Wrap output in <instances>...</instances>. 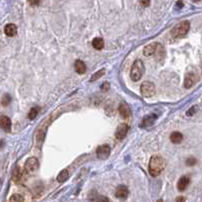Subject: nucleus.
I'll list each match as a JSON object with an SVG mask.
<instances>
[{
    "label": "nucleus",
    "instance_id": "9",
    "mask_svg": "<svg viewBox=\"0 0 202 202\" xmlns=\"http://www.w3.org/2000/svg\"><path fill=\"white\" fill-rule=\"evenodd\" d=\"M0 125H1L2 130L6 132H10L11 130V120L7 116L2 115L0 117Z\"/></svg>",
    "mask_w": 202,
    "mask_h": 202
},
{
    "label": "nucleus",
    "instance_id": "8",
    "mask_svg": "<svg viewBox=\"0 0 202 202\" xmlns=\"http://www.w3.org/2000/svg\"><path fill=\"white\" fill-rule=\"evenodd\" d=\"M118 112H119L120 116L124 118V119H127V118H130V115H131V111L130 109V107L126 103H120L119 104V107H118Z\"/></svg>",
    "mask_w": 202,
    "mask_h": 202
},
{
    "label": "nucleus",
    "instance_id": "26",
    "mask_svg": "<svg viewBox=\"0 0 202 202\" xmlns=\"http://www.w3.org/2000/svg\"><path fill=\"white\" fill-rule=\"evenodd\" d=\"M141 1V4L142 6H145V7H148L151 4V0H140Z\"/></svg>",
    "mask_w": 202,
    "mask_h": 202
},
{
    "label": "nucleus",
    "instance_id": "21",
    "mask_svg": "<svg viewBox=\"0 0 202 202\" xmlns=\"http://www.w3.org/2000/svg\"><path fill=\"white\" fill-rule=\"evenodd\" d=\"M105 73V69H101V70H99V71H97L96 73H94L93 74V76L91 77V79H90V82H94V81H96L97 79H99L101 76H103V74Z\"/></svg>",
    "mask_w": 202,
    "mask_h": 202
},
{
    "label": "nucleus",
    "instance_id": "4",
    "mask_svg": "<svg viewBox=\"0 0 202 202\" xmlns=\"http://www.w3.org/2000/svg\"><path fill=\"white\" fill-rule=\"evenodd\" d=\"M141 93L144 97H152L156 93V86L154 83L150 81L142 82L141 85Z\"/></svg>",
    "mask_w": 202,
    "mask_h": 202
},
{
    "label": "nucleus",
    "instance_id": "10",
    "mask_svg": "<svg viewBox=\"0 0 202 202\" xmlns=\"http://www.w3.org/2000/svg\"><path fill=\"white\" fill-rule=\"evenodd\" d=\"M190 183V178L187 176H182L181 178L179 179L178 181V184H177V188H178V190L181 191V192H183L184 190H186V188L188 187Z\"/></svg>",
    "mask_w": 202,
    "mask_h": 202
},
{
    "label": "nucleus",
    "instance_id": "29",
    "mask_svg": "<svg viewBox=\"0 0 202 202\" xmlns=\"http://www.w3.org/2000/svg\"><path fill=\"white\" fill-rule=\"evenodd\" d=\"M194 111H195V107H194V106H192V107H191V108H190L189 110L187 111L186 114H187L188 116H191V115H192V113L194 112Z\"/></svg>",
    "mask_w": 202,
    "mask_h": 202
},
{
    "label": "nucleus",
    "instance_id": "27",
    "mask_svg": "<svg viewBox=\"0 0 202 202\" xmlns=\"http://www.w3.org/2000/svg\"><path fill=\"white\" fill-rule=\"evenodd\" d=\"M29 1V3L30 5H33V6H37V5H39L40 4V2H41V0H27Z\"/></svg>",
    "mask_w": 202,
    "mask_h": 202
},
{
    "label": "nucleus",
    "instance_id": "11",
    "mask_svg": "<svg viewBox=\"0 0 202 202\" xmlns=\"http://www.w3.org/2000/svg\"><path fill=\"white\" fill-rule=\"evenodd\" d=\"M158 46H159L158 43H152L148 45V46H146L144 49V55L147 56V57H150V56H153L154 54H156Z\"/></svg>",
    "mask_w": 202,
    "mask_h": 202
},
{
    "label": "nucleus",
    "instance_id": "28",
    "mask_svg": "<svg viewBox=\"0 0 202 202\" xmlns=\"http://www.w3.org/2000/svg\"><path fill=\"white\" fill-rule=\"evenodd\" d=\"M109 87H110L109 83H108V82H105V83H103V84L101 85V89H102V90H105V91H107V90H109Z\"/></svg>",
    "mask_w": 202,
    "mask_h": 202
},
{
    "label": "nucleus",
    "instance_id": "3",
    "mask_svg": "<svg viewBox=\"0 0 202 202\" xmlns=\"http://www.w3.org/2000/svg\"><path fill=\"white\" fill-rule=\"evenodd\" d=\"M145 73V65L142 60L138 59L134 62V64L131 66V71H130V78L132 81L137 82L144 75Z\"/></svg>",
    "mask_w": 202,
    "mask_h": 202
},
{
    "label": "nucleus",
    "instance_id": "22",
    "mask_svg": "<svg viewBox=\"0 0 202 202\" xmlns=\"http://www.w3.org/2000/svg\"><path fill=\"white\" fill-rule=\"evenodd\" d=\"M37 113H39V108H37V107H33V108H31L30 111L29 112V118L30 120L34 119V118L37 117Z\"/></svg>",
    "mask_w": 202,
    "mask_h": 202
},
{
    "label": "nucleus",
    "instance_id": "19",
    "mask_svg": "<svg viewBox=\"0 0 202 202\" xmlns=\"http://www.w3.org/2000/svg\"><path fill=\"white\" fill-rule=\"evenodd\" d=\"M92 46L94 49H96V50H102L104 47L103 39H101V37H95V39L92 41Z\"/></svg>",
    "mask_w": 202,
    "mask_h": 202
},
{
    "label": "nucleus",
    "instance_id": "25",
    "mask_svg": "<svg viewBox=\"0 0 202 202\" xmlns=\"http://www.w3.org/2000/svg\"><path fill=\"white\" fill-rule=\"evenodd\" d=\"M197 163V160L194 158H188L186 160V165L187 166H194Z\"/></svg>",
    "mask_w": 202,
    "mask_h": 202
},
{
    "label": "nucleus",
    "instance_id": "14",
    "mask_svg": "<svg viewBox=\"0 0 202 202\" xmlns=\"http://www.w3.org/2000/svg\"><path fill=\"white\" fill-rule=\"evenodd\" d=\"M74 67H75V71L77 72L78 74H84V73L86 72V69H87L85 63L83 61H81V60L76 61Z\"/></svg>",
    "mask_w": 202,
    "mask_h": 202
},
{
    "label": "nucleus",
    "instance_id": "16",
    "mask_svg": "<svg viewBox=\"0 0 202 202\" xmlns=\"http://www.w3.org/2000/svg\"><path fill=\"white\" fill-rule=\"evenodd\" d=\"M22 179V172L20 171L19 167H15L14 170L12 172V180L14 183H20V181Z\"/></svg>",
    "mask_w": 202,
    "mask_h": 202
},
{
    "label": "nucleus",
    "instance_id": "15",
    "mask_svg": "<svg viewBox=\"0 0 202 202\" xmlns=\"http://www.w3.org/2000/svg\"><path fill=\"white\" fill-rule=\"evenodd\" d=\"M170 141H171L173 144L178 145L183 141V134L179 131H174L171 134V135H170Z\"/></svg>",
    "mask_w": 202,
    "mask_h": 202
},
{
    "label": "nucleus",
    "instance_id": "17",
    "mask_svg": "<svg viewBox=\"0 0 202 202\" xmlns=\"http://www.w3.org/2000/svg\"><path fill=\"white\" fill-rule=\"evenodd\" d=\"M156 120V116L154 115H148L144 117V119L142 120V123H141V126L142 127H148V126H151L152 124H154Z\"/></svg>",
    "mask_w": 202,
    "mask_h": 202
},
{
    "label": "nucleus",
    "instance_id": "12",
    "mask_svg": "<svg viewBox=\"0 0 202 202\" xmlns=\"http://www.w3.org/2000/svg\"><path fill=\"white\" fill-rule=\"evenodd\" d=\"M128 195V189L125 185H119L117 186L115 191V196L117 198H126Z\"/></svg>",
    "mask_w": 202,
    "mask_h": 202
},
{
    "label": "nucleus",
    "instance_id": "6",
    "mask_svg": "<svg viewBox=\"0 0 202 202\" xmlns=\"http://www.w3.org/2000/svg\"><path fill=\"white\" fill-rule=\"evenodd\" d=\"M110 155V147L108 145H101L96 150V156L100 160H106Z\"/></svg>",
    "mask_w": 202,
    "mask_h": 202
},
{
    "label": "nucleus",
    "instance_id": "24",
    "mask_svg": "<svg viewBox=\"0 0 202 202\" xmlns=\"http://www.w3.org/2000/svg\"><path fill=\"white\" fill-rule=\"evenodd\" d=\"M9 201H11V202L12 201H24V198L20 196L19 194H14V195H12V196L10 197Z\"/></svg>",
    "mask_w": 202,
    "mask_h": 202
},
{
    "label": "nucleus",
    "instance_id": "32",
    "mask_svg": "<svg viewBox=\"0 0 202 202\" xmlns=\"http://www.w3.org/2000/svg\"><path fill=\"white\" fill-rule=\"evenodd\" d=\"M194 2H198V1H200V0H193Z\"/></svg>",
    "mask_w": 202,
    "mask_h": 202
},
{
    "label": "nucleus",
    "instance_id": "2",
    "mask_svg": "<svg viewBox=\"0 0 202 202\" xmlns=\"http://www.w3.org/2000/svg\"><path fill=\"white\" fill-rule=\"evenodd\" d=\"M190 29V22L188 20H184V21L178 23L177 25L173 27L171 31L173 37L175 39H182L188 33V31Z\"/></svg>",
    "mask_w": 202,
    "mask_h": 202
},
{
    "label": "nucleus",
    "instance_id": "31",
    "mask_svg": "<svg viewBox=\"0 0 202 202\" xmlns=\"http://www.w3.org/2000/svg\"><path fill=\"white\" fill-rule=\"evenodd\" d=\"M177 6H178L179 8H181V7H182V6H183V3L181 2V1H179L178 3H177Z\"/></svg>",
    "mask_w": 202,
    "mask_h": 202
},
{
    "label": "nucleus",
    "instance_id": "23",
    "mask_svg": "<svg viewBox=\"0 0 202 202\" xmlns=\"http://www.w3.org/2000/svg\"><path fill=\"white\" fill-rule=\"evenodd\" d=\"M9 103H10V95H8V94L6 93V94H4V95H3V97H2L1 104H2L3 106H7Z\"/></svg>",
    "mask_w": 202,
    "mask_h": 202
},
{
    "label": "nucleus",
    "instance_id": "7",
    "mask_svg": "<svg viewBox=\"0 0 202 202\" xmlns=\"http://www.w3.org/2000/svg\"><path fill=\"white\" fill-rule=\"evenodd\" d=\"M128 130H130V126H128L126 123L120 124L119 126L116 128V131H115V137L117 140H122L125 135L127 134Z\"/></svg>",
    "mask_w": 202,
    "mask_h": 202
},
{
    "label": "nucleus",
    "instance_id": "13",
    "mask_svg": "<svg viewBox=\"0 0 202 202\" xmlns=\"http://www.w3.org/2000/svg\"><path fill=\"white\" fill-rule=\"evenodd\" d=\"M4 33L7 37H14L17 33V27L14 23H8L4 27Z\"/></svg>",
    "mask_w": 202,
    "mask_h": 202
},
{
    "label": "nucleus",
    "instance_id": "18",
    "mask_svg": "<svg viewBox=\"0 0 202 202\" xmlns=\"http://www.w3.org/2000/svg\"><path fill=\"white\" fill-rule=\"evenodd\" d=\"M195 83V77L193 74H188L185 77V81H184V87L187 89L191 88Z\"/></svg>",
    "mask_w": 202,
    "mask_h": 202
},
{
    "label": "nucleus",
    "instance_id": "5",
    "mask_svg": "<svg viewBox=\"0 0 202 202\" xmlns=\"http://www.w3.org/2000/svg\"><path fill=\"white\" fill-rule=\"evenodd\" d=\"M39 166H40L39 160L36 157H30V158L26 160L25 164H24V171L27 174H33L39 169Z\"/></svg>",
    "mask_w": 202,
    "mask_h": 202
},
{
    "label": "nucleus",
    "instance_id": "1",
    "mask_svg": "<svg viewBox=\"0 0 202 202\" xmlns=\"http://www.w3.org/2000/svg\"><path fill=\"white\" fill-rule=\"evenodd\" d=\"M166 167L165 159L161 156H153L150 159L149 163V173L152 177H158Z\"/></svg>",
    "mask_w": 202,
    "mask_h": 202
},
{
    "label": "nucleus",
    "instance_id": "20",
    "mask_svg": "<svg viewBox=\"0 0 202 202\" xmlns=\"http://www.w3.org/2000/svg\"><path fill=\"white\" fill-rule=\"evenodd\" d=\"M68 178H69L68 170L64 169V170H62V171L59 173V175L57 176V181L58 182H60V183H63V182H65V181L67 180Z\"/></svg>",
    "mask_w": 202,
    "mask_h": 202
},
{
    "label": "nucleus",
    "instance_id": "30",
    "mask_svg": "<svg viewBox=\"0 0 202 202\" xmlns=\"http://www.w3.org/2000/svg\"><path fill=\"white\" fill-rule=\"evenodd\" d=\"M186 199L184 197H177L176 198V201H185Z\"/></svg>",
    "mask_w": 202,
    "mask_h": 202
}]
</instances>
